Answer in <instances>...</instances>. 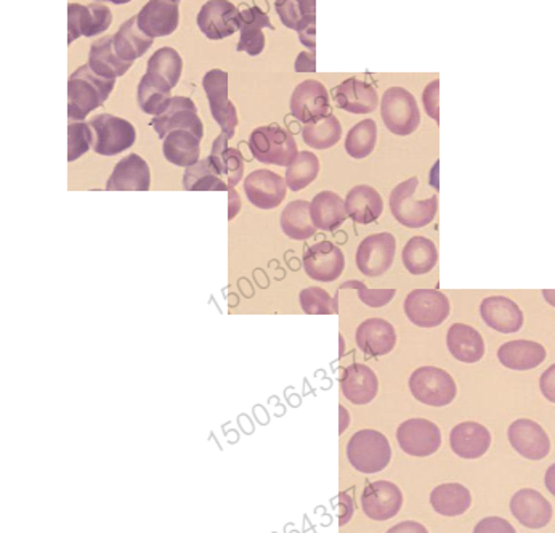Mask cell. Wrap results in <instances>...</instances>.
<instances>
[{
    "mask_svg": "<svg viewBox=\"0 0 555 533\" xmlns=\"http://www.w3.org/2000/svg\"><path fill=\"white\" fill-rule=\"evenodd\" d=\"M116 81L103 79L93 73L89 64L80 66L68 79V118L84 120L92 111L108 100Z\"/></svg>",
    "mask_w": 555,
    "mask_h": 533,
    "instance_id": "6da1fadb",
    "label": "cell"
},
{
    "mask_svg": "<svg viewBox=\"0 0 555 533\" xmlns=\"http://www.w3.org/2000/svg\"><path fill=\"white\" fill-rule=\"evenodd\" d=\"M419 179L411 177L398 184L390 193V211L397 221L406 228H422L430 223L438 211V196L417 201L414 195Z\"/></svg>",
    "mask_w": 555,
    "mask_h": 533,
    "instance_id": "7a4b0ae2",
    "label": "cell"
},
{
    "mask_svg": "<svg viewBox=\"0 0 555 533\" xmlns=\"http://www.w3.org/2000/svg\"><path fill=\"white\" fill-rule=\"evenodd\" d=\"M347 458L358 472L376 474L388 466L392 459V447L384 434L374 429H363L353 434L349 441Z\"/></svg>",
    "mask_w": 555,
    "mask_h": 533,
    "instance_id": "3957f363",
    "label": "cell"
},
{
    "mask_svg": "<svg viewBox=\"0 0 555 533\" xmlns=\"http://www.w3.org/2000/svg\"><path fill=\"white\" fill-rule=\"evenodd\" d=\"M249 150L257 161L288 167L297 156L294 137L276 124L257 127L249 137Z\"/></svg>",
    "mask_w": 555,
    "mask_h": 533,
    "instance_id": "277c9868",
    "label": "cell"
},
{
    "mask_svg": "<svg viewBox=\"0 0 555 533\" xmlns=\"http://www.w3.org/2000/svg\"><path fill=\"white\" fill-rule=\"evenodd\" d=\"M381 116L386 127L400 137L411 135L421 124V111L416 98L403 87H390L384 92Z\"/></svg>",
    "mask_w": 555,
    "mask_h": 533,
    "instance_id": "5b68a950",
    "label": "cell"
},
{
    "mask_svg": "<svg viewBox=\"0 0 555 533\" xmlns=\"http://www.w3.org/2000/svg\"><path fill=\"white\" fill-rule=\"evenodd\" d=\"M409 390L417 402L435 408L453 403L458 395L453 376L437 366L417 368L409 378Z\"/></svg>",
    "mask_w": 555,
    "mask_h": 533,
    "instance_id": "8992f818",
    "label": "cell"
},
{
    "mask_svg": "<svg viewBox=\"0 0 555 533\" xmlns=\"http://www.w3.org/2000/svg\"><path fill=\"white\" fill-rule=\"evenodd\" d=\"M93 130L92 148L100 156H116L132 148L136 140V132L132 123L113 114H97L89 120Z\"/></svg>",
    "mask_w": 555,
    "mask_h": 533,
    "instance_id": "52a82bcc",
    "label": "cell"
},
{
    "mask_svg": "<svg viewBox=\"0 0 555 533\" xmlns=\"http://www.w3.org/2000/svg\"><path fill=\"white\" fill-rule=\"evenodd\" d=\"M405 313L413 325L437 328L449 317V299L437 289H414L405 299Z\"/></svg>",
    "mask_w": 555,
    "mask_h": 533,
    "instance_id": "ba28073f",
    "label": "cell"
},
{
    "mask_svg": "<svg viewBox=\"0 0 555 533\" xmlns=\"http://www.w3.org/2000/svg\"><path fill=\"white\" fill-rule=\"evenodd\" d=\"M395 252H397V240L392 233L370 235L356 249V267L366 277L377 278L392 267Z\"/></svg>",
    "mask_w": 555,
    "mask_h": 533,
    "instance_id": "9c48e42d",
    "label": "cell"
},
{
    "mask_svg": "<svg viewBox=\"0 0 555 533\" xmlns=\"http://www.w3.org/2000/svg\"><path fill=\"white\" fill-rule=\"evenodd\" d=\"M202 87H204L213 119L217 120L223 134L232 139L236 125H238V113L228 98V74L222 69L207 71L202 79Z\"/></svg>",
    "mask_w": 555,
    "mask_h": 533,
    "instance_id": "30bf717a",
    "label": "cell"
},
{
    "mask_svg": "<svg viewBox=\"0 0 555 533\" xmlns=\"http://www.w3.org/2000/svg\"><path fill=\"white\" fill-rule=\"evenodd\" d=\"M290 113L304 125L318 123L332 114L326 87L315 79L300 82L290 97Z\"/></svg>",
    "mask_w": 555,
    "mask_h": 533,
    "instance_id": "8fae6325",
    "label": "cell"
},
{
    "mask_svg": "<svg viewBox=\"0 0 555 533\" xmlns=\"http://www.w3.org/2000/svg\"><path fill=\"white\" fill-rule=\"evenodd\" d=\"M197 27L211 41L233 36L241 27V10L228 0H209L197 13Z\"/></svg>",
    "mask_w": 555,
    "mask_h": 533,
    "instance_id": "7c38bea8",
    "label": "cell"
},
{
    "mask_svg": "<svg viewBox=\"0 0 555 533\" xmlns=\"http://www.w3.org/2000/svg\"><path fill=\"white\" fill-rule=\"evenodd\" d=\"M397 441L406 455L426 458L437 453L442 447V432L435 422L413 417L398 426Z\"/></svg>",
    "mask_w": 555,
    "mask_h": 533,
    "instance_id": "4fadbf2b",
    "label": "cell"
},
{
    "mask_svg": "<svg viewBox=\"0 0 555 533\" xmlns=\"http://www.w3.org/2000/svg\"><path fill=\"white\" fill-rule=\"evenodd\" d=\"M113 13L106 4L92 2L87 5H68V43H73L80 36H100L109 29Z\"/></svg>",
    "mask_w": 555,
    "mask_h": 533,
    "instance_id": "5bb4252c",
    "label": "cell"
},
{
    "mask_svg": "<svg viewBox=\"0 0 555 533\" xmlns=\"http://www.w3.org/2000/svg\"><path fill=\"white\" fill-rule=\"evenodd\" d=\"M151 125L159 139L162 140L174 130L191 132L197 139H202L204 135V127H202V120L197 116L196 104L186 97H174L166 111L161 116L153 118Z\"/></svg>",
    "mask_w": 555,
    "mask_h": 533,
    "instance_id": "9a60e30c",
    "label": "cell"
},
{
    "mask_svg": "<svg viewBox=\"0 0 555 533\" xmlns=\"http://www.w3.org/2000/svg\"><path fill=\"white\" fill-rule=\"evenodd\" d=\"M304 268L316 282H336L345 268V256L331 241H320L305 251Z\"/></svg>",
    "mask_w": 555,
    "mask_h": 533,
    "instance_id": "2e32d148",
    "label": "cell"
},
{
    "mask_svg": "<svg viewBox=\"0 0 555 533\" xmlns=\"http://www.w3.org/2000/svg\"><path fill=\"white\" fill-rule=\"evenodd\" d=\"M403 506V493L393 482L377 480L366 485L361 493V508L372 520L395 518Z\"/></svg>",
    "mask_w": 555,
    "mask_h": 533,
    "instance_id": "e0dca14e",
    "label": "cell"
},
{
    "mask_svg": "<svg viewBox=\"0 0 555 533\" xmlns=\"http://www.w3.org/2000/svg\"><path fill=\"white\" fill-rule=\"evenodd\" d=\"M286 180L268 169H258L244 179V191L251 205L258 209L278 207L286 198Z\"/></svg>",
    "mask_w": 555,
    "mask_h": 533,
    "instance_id": "ac0fdd59",
    "label": "cell"
},
{
    "mask_svg": "<svg viewBox=\"0 0 555 533\" xmlns=\"http://www.w3.org/2000/svg\"><path fill=\"white\" fill-rule=\"evenodd\" d=\"M507 437L515 452L526 459L540 461L551 453V438L536 421H514L509 426Z\"/></svg>",
    "mask_w": 555,
    "mask_h": 533,
    "instance_id": "d6986e66",
    "label": "cell"
},
{
    "mask_svg": "<svg viewBox=\"0 0 555 533\" xmlns=\"http://www.w3.org/2000/svg\"><path fill=\"white\" fill-rule=\"evenodd\" d=\"M510 513L526 529L538 530L552 519V504L535 488H521L510 498Z\"/></svg>",
    "mask_w": 555,
    "mask_h": 533,
    "instance_id": "ffe728a7",
    "label": "cell"
},
{
    "mask_svg": "<svg viewBox=\"0 0 555 533\" xmlns=\"http://www.w3.org/2000/svg\"><path fill=\"white\" fill-rule=\"evenodd\" d=\"M139 27L148 37L170 36L178 26V2L175 0H151L139 15Z\"/></svg>",
    "mask_w": 555,
    "mask_h": 533,
    "instance_id": "44dd1931",
    "label": "cell"
},
{
    "mask_svg": "<svg viewBox=\"0 0 555 533\" xmlns=\"http://www.w3.org/2000/svg\"><path fill=\"white\" fill-rule=\"evenodd\" d=\"M480 315L488 326L503 334L517 333L524 326V312L512 299L504 296H490L483 299Z\"/></svg>",
    "mask_w": 555,
    "mask_h": 533,
    "instance_id": "7402d4cb",
    "label": "cell"
},
{
    "mask_svg": "<svg viewBox=\"0 0 555 533\" xmlns=\"http://www.w3.org/2000/svg\"><path fill=\"white\" fill-rule=\"evenodd\" d=\"M358 349L370 357L390 354L397 345V331L392 323L382 318H367L356 328L355 334Z\"/></svg>",
    "mask_w": 555,
    "mask_h": 533,
    "instance_id": "603a6c76",
    "label": "cell"
},
{
    "mask_svg": "<svg viewBox=\"0 0 555 533\" xmlns=\"http://www.w3.org/2000/svg\"><path fill=\"white\" fill-rule=\"evenodd\" d=\"M150 186L151 174L148 162L135 153L120 159L106 182V190L109 191H146Z\"/></svg>",
    "mask_w": 555,
    "mask_h": 533,
    "instance_id": "cb8c5ba5",
    "label": "cell"
},
{
    "mask_svg": "<svg viewBox=\"0 0 555 533\" xmlns=\"http://www.w3.org/2000/svg\"><path fill=\"white\" fill-rule=\"evenodd\" d=\"M453 452L463 459L482 458L491 445V434L480 422L465 421L454 426L449 434Z\"/></svg>",
    "mask_w": 555,
    "mask_h": 533,
    "instance_id": "d4e9b609",
    "label": "cell"
},
{
    "mask_svg": "<svg viewBox=\"0 0 555 533\" xmlns=\"http://www.w3.org/2000/svg\"><path fill=\"white\" fill-rule=\"evenodd\" d=\"M334 102L344 111L351 114H367L376 111L379 97L374 87L365 81L350 78L332 90Z\"/></svg>",
    "mask_w": 555,
    "mask_h": 533,
    "instance_id": "484cf974",
    "label": "cell"
},
{
    "mask_svg": "<svg viewBox=\"0 0 555 533\" xmlns=\"http://www.w3.org/2000/svg\"><path fill=\"white\" fill-rule=\"evenodd\" d=\"M344 397L353 405H366L376 399L379 381L376 373L367 365L353 364L344 370L340 378Z\"/></svg>",
    "mask_w": 555,
    "mask_h": 533,
    "instance_id": "4316f807",
    "label": "cell"
},
{
    "mask_svg": "<svg viewBox=\"0 0 555 533\" xmlns=\"http://www.w3.org/2000/svg\"><path fill=\"white\" fill-rule=\"evenodd\" d=\"M546 349L535 340L517 339L503 344L498 350L501 365L514 371H528L540 366L546 360Z\"/></svg>",
    "mask_w": 555,
    "mask_h": 533,
    "instance_id": "83f0119b",
    "label": "cell"
},
{
    "mask_svg": "<svg viewBox=\"0 0 555 533\" xmlns=\"http://www.w3.org/2000/svg\"><path fill=\"white\" fill-rule=\"evenodd\" d=\"M93 73L100 76L103 79L116 81L120 76H124L132 68L134 63H127L118 57L114 50V37L103 36L97 39L90 46L89 63Z\"/></svg>",
    "mask_w": 555,
    "mask_h": 533,
    "instance_id": "f1b7e54d",
    "label": "cell"
},
{
    "mask_svg": "<svg viewBox=\"0 0 555 533\" xmlns=\"http://www.w3.org/2000/svg\"><path fill=\"white\" fill-rule=\"evenodd\" d=\"M447 345L449 354L463 364H477L485 355V342L482 334L465 323H454L448 329Z\"/></svg>",
    "mask_w": 555,
    "mask_h": 533,
    "instance_id": "f546056e",
    "label": "cell"
},
{
    "mask_svg": "<svg viewBox=\"0 0 555 533\" xmlns=\"http://www.w3.org/2000/svg\"><path fill=\"white\" fill-rule=\"evenodd\" d=\"M268 27V29H274L270 18L265 12H262L258 7H249L246 10H241V37L238 42L236 50L246 52L251 57H257L265 48V36H263L262 29Z\"/></svg>",
    "mask_w": 555,
    "mask_h": 533,
    "instance_id": "4dcf8cb0",
    "label": "cell"
},
{
    "mask_svg": "<svg viewBox=\"0 0 555 533\" xmlns=\"http://www.w3.org/2000/svg\"><path fill=\"white\" fill-rule=\"evenodd\" d=\"M345 207L351 221L356 223L376 222L384 212V201L379 191L370 185H356L345 198Z\"/></svg>",
    "mask_w": 555,
    "mask_h": 533,
    "instance_id": "1f68e13d",
    "label": "cell"
},
{
    "mask_svg": "<svg viewBox=\"0 0 555 533\" xmlns=\"http://www.w3.org/2000/svg\"><path fill=\"white\" fill-rule=\"evenodd\" d=\"M311 222L316 228L324 232H334L345 221L349 214L345 207V200H342L334 191H321L310 202Z\"/></svg>",
    "mask_w": 555,
    "mask_h": 533,
    "instance_id": "d6a6232c",
    "label": "cell"
},
{
    "mask_svg": "<svg viewBox=\"0 0 555 533\" xmlns=\"http://www.w3.org/2000/svg\"><path fill=\"white\" fill-rule=\"evenodd\" d=\"M228 140L230 137L222 132L213 141L209 158L216 164L220 177L227 182L228 190H232L241 182L244 175V158L239 150L228 146Z\"/></svg>",
    "mask_w": 555,
    "mask_h": 533,
    "instance_id": "836d02e7",
    "label": "cell"
},
{
    "mask_svg": "<svg viewBox=\"0 0 555 533\" xmlns=\"http://www.w3.org/2000/svg\"><path fill=\"white\" fill-rule=\"evenodd\" d=\"M172 87L169 82L155 74H145L136 89V100L143 113L151 116H161L172 102Z\"/></svg>",
    "mask_w": 555,
    "mask_h": 533,
    "instance_id": "e575fe53",
    "label": "cell"
},
{
    "mask_svg": "<svg viewBox=\"0 0 555 533\" xmlns=\"http://www.w3.org/2000/svg\"><path fill=\"white\" fill-rule=\"evenodd\" d=\"M201 139L186 130H174L162 141V153L167 161L178 167H191L199 162Z\"/></svg>",
    "mask_w": 555,
    "mask_h": 533,
    "instance_id": "d590c367",
    "label": "cell"
},
{
    "mask_svg": "<svg viewBox=\"0 0 555 533\" xmlns=\"http://www.w3.org/2000/svg\"><path fill=\"white\" fill-rule=\"evenodd\" d=\"M113 37L114 50H116L118 57L127 63H134L136 58L143 57L148 52V48L153 46V41H155L148 37L145 32H141L136 15L122 23Z\"/></svg>",
    "mask_w": 555,
    "mask_h": 533,
    "instance_id": "8d00e7d4",
    "label": "cell"
},
{
    "mask_svg": "<svg viewBox=\"0 0 555 533\" xmlns=\"http://www.w3.org/2000/svg\"><path fill=\"white\" fill-rule=\"evenodd\" d=\"M401 261L411 275H426L438 262L437 246L426 236H413L403 247Z\"/></svg>",
    "mask_w": 555,
    "mask_h": 533,
    "instance_id": "74e56055",
    "label": "cell"
},
{
    "mask_svg": "<svg viewBox=\"0 0 555 533\" xmlns=\"http://www.w3.org/2000/svg\"><path fill=\"white\" fill-rule=\"evenodd\" d=\"M430 504L438 514L447 518H456L469 511L472 494L461 483H443L432 490Z\"/></svg>",
    "mask_w": 555,
    "mask_h": 533,
    "instance_id": "f35d334b",
    "label": "cell"
},
{
    "mask_svg": "<svg viewBox=\"0 0 555 533\" xmlns=\"http://www.w3.org/2000/svg\"><path fill=\"white\" fill-rule=\"evenodd\" d=\"M281 230L290 240L304 241L311 238L316 232V227L311 222L310 202L304 200H295L289 202L281 212Z\"/></svg>",
    "mask_w": 555,
    "mask_h": 533,
    "instance_id": "ab89813d",
    "label": "cell"
},
{
    "mask_svg": "<svg viewBox=\"0 0 555 533\" xmlns=\"http://www.w3.org/2000/svg\"><path fill=\"white\" fill-rule=\"evenodd\" d=\"M320 174V159L311 151H299L293 162L286 167V185L290 191H300L309 186Z\"/></svg>",
    "mask_w": 555,
    "mask_h": 533,
    "instance_id": "60d3db41",
    "label": "cell"
},
{
    "mask_svg": "<svg viewBox=\"0 0 555 533\" xmlns=\"http://www.w3.org/2000/svg\"><path fill=\"white\" fill-rule=\"evenodd\" d=\"M274 8L283 25L293 31H304L316 23V2L313 0H278Z\"/></svg>",
    "mask_w": 555,
    "mask_h": 533,
    "instance_id": "b9f144b4",
    "label": "cell"
},
{
    "mask_svg": "<svg viewBox=\"0 0 555 533\" xmlns=\"http://www.w3.org/2000/svg\"><path fill=\"white\" fill-rule=\"evenodd\" d=\"M302 137H304L305 144L315 148V150H328L340 140L342 125L334 114H329L328 118L318 120V123L305 124L302 129Z\"/></svg>",
    "mask_w": 555,
    "mask_h": 533,
    "instance_id": "7bdbcfd3",
    "label": "cell"
},
{
    "mask_svg": "<svg viewBox=\"0 0 555 533\" xmlns=\"http://www.w3.org/2000/svg\"><path fill=\"white\" fill-rule=\"evenodd\" d=\"M181 71H183V60L180 53L172 47H162L153 53V57L148 60V74H155L162 78L169 85L174 87L178 84Z\"/></svg>",
    "mask_w": 555,
    "mask_h": 533,
    "instance_id": "ee69618b",
    "label": "cell"
},
{
    "mask_svg": "<svg viewBox=\"0 0 555 533\" xmlns=\"http://www.w3.org/2000/svg\"><path fill=\"white\" fill-rule=\"evenodd\" d=\"M377 144L376 120L365 119L349 130L345 139V151L355 159H365L374 151Z\"/></svg>",
    "mask_w": 555,
    "mask_h": 533,
    "instance_id": "f6af8a7d",
    "label": "cell"
},
{
    "mask_svg": "<svg viewBox=\"0 0 555 533\" xmlns=\"http://www.w3.org/2000/svg\"><path fill=\"white\" fill-rule=\"evenodd\" d=\"M299 300L307 315H334L339 312L337 296L332 299L326 291L318 286L302 289Z\"/></svg>",
    "mask_w": 555,
    "mask_h": 533,
    "instance_id": "bcb514c9",
    "label": "cell"
},
{
    "mask_svg": "<svg viewBox=\"0 0 555 533\" xmlns=\"http://www.w3.org/2000/svg\"><path fill=\"white\" fill-rule=\"evenodd\" d=\"M93 130L84 120H69L68 124V161L84 156L92 148Z\"/></svg>",
    "mask_w": 555,
    "mask_h": 533,
    "instance_id": "7dc6e473",
    "label": "cell"
},
{
    "mask_svg": "<svg viewBox=\"0 0 555 533\" xmlns=\"http://www.w3.org/2000/svg\"><path fill=\"white\" fill-rule=\"evenodd\" d=\"M353 288L358 293V298L366 304L367 307H372V309H379V307L387 305L390 300L395 298L397 291L395 289H371L367 288L365 283L356 282V279H350V282H345L340 284V289H347Z\"/></svg>",
    "mask_w": 555,
    "mask_h": 533,
    "instance_id": "c3c4849f",
    "label": "cell"
},
{
    "mask_svg": "<svg viewBox=\"0 0 555 533\" xmlns=\"http://www.w3.org/2000/svg\"><path fill=\"white\" fill-rule=\"evenodd\" d=\"M206 175H218L220 177L216 164L211 161V158L209 156L206 159H201L199 162L195 164V166L186 167L183 174V188L191 191V188H193V185L197 182V180L206 177Z\"/></svg>",
    "mask_w": 555,
    "mask_h": 533,
    "instance_id": "681fc988",
    "label": "cell"
},
{
    "mask_svg": "<svg viewBox=\"0 0 555 533\" xmlns=\"http://www.w3.org/2000/svg\"><path fill=\"white\" fill-rule=\"evenodd\" d=\"M438 98H440V81L435 79L432 81L430 84H427L422 93V102H424L426 113L430 116L433 120H440V108H438Z\"/></svg>",
    "mask_w": 555,
    "mask_h": 533,
    "instance_id": "f907efd6",
    "label": "cell"
},
{
    "mask_svg": "<svg viewBox=\"0 0 555 533\" xmlns=\"http://www.w3.org/2000/svg\"><path fill=\"white\" fill-rule=\"evenodd\" d=\"M339 525L344 527L347 525L349 522L351 520L355 514V503H353V498L350 497L347 492H340L339 493Z\"/></svg>",
    "mask_w": 555,
    "mask_h": 533,
    "instance_id": "816d5d0a",
    "label": "cell"
},
{
    "mask_svg": "<svg viewBox=\"0 0 555 533\" xmlns=\"http://www.w3.org/2000/svg\"><path fill=\"white\" fill-rule=\"evenodd\" d=\"M475 532H509L514 533L515 529L503 518H486L478 522Z\"/></svg>",
    "mask_w": 555,
    "mask_h": 533,
    "instance_id": "f5cc1de1",
    "label": "cell"
},
{
    "mask_svg": "<svg viewBox=\"0 0 555 533\" xmlns=\"http://www.w3.org/2000/svg\"><path fill=\"white\" fill-rule=\"evenodd\" d=\"M540 387L544 397L549 402L555 403V365H551L542 373L540 379Z\"/></svg>",
    "mask_w": 555,
    "mask_h": 533,
    "instance_id": "db71d44e",
    "label": "cell"
},
{
    "mask_svg": "<svg viewBox=\"0 0 555 533\" xmlns=\"http://www.w3.org/2000/svg\"><path fill=\"white\" fill-rule=\"evenodd\" d=\"M294 69L297 73H315L316 71V55L315 52H302L295 60Z\"/></svg>",
    "mask_w": 555,
    "mask_h": 533,
    "instance_id": "11a10c76",
    "label": "cell"
},
{
    "mask_svg": "<svg viewBox=\"0 0 555 533\" xmlns=\"http://www.w3.org/2000/svg\"><path fill=\"white\" fill-rule=\"evenodd\" d=\"M297 34H299V41L304 43L307 48H309V52H315L316 50V42H315L316 23H313L309 27H305L304 31L297 32Z\"/></svg>",
    "mask_w": 555,
    "mask_h": 533,
    "instance_id": "9f6ffc18",
    "label": "cell"
},
{
    "mask_svg": "<svg viewBox=\"0 0 555 533\" xmlns=\"http://www.w3.org/2000/svg\"><path fill=\"white\" fill-rule=\"evenodd\" d=\"M228 200H230V207H228V219L233 221V219L238 216L239 209H241V198L238 195V191L234 188L228 190Z\"/></svg>",
    "mask_w": 555,
    "mask_h": 533,
    "instance_id": "6f0895ef",
    "label": "cell"
},
{
    "mask_svg": "<svg viewBox=\"0 0 555 533\" xmlns=\"http://www.w3.org/2000/svg\"><path fill=\"white\" fill-rule=\"evenodd\" d=\"M388 532H427L424 525L417 524V522H400L398 525H395Z\"/></svg>",
    "mask_w": 555,
    "mask_h": 533,
    "instance_id": "680465c9",
    "label": "cell"
},
{
    "mask_svg": "<svg viewBox=\"0 0 555 533\" xmlns=\"http://www.w3.org/2000/svg\"><path fill=\"white\" fill-rule=\"evenodd\" d=\"M544 483H546L547 490L555 497V463L546 471V476H544Z\"/></svg>",
    "mask_w": 555,
    "mask_h": 533,
    "instance_id": "91938a15",
    "label": "cell"
},
{
    "mask_svg": "<svg viewBox=\"0 0 555 533\" xmlns=\"http://www.w3.org/2000/svg\"><path fill=\"white\" fill-rule=\"evenodd\" d=\"M339 416H340V422H339V434H344L345 429H347L349 424H350V415L345 406L340 405L339 406Z\"/></svg>",
    "mask_w": 555,
    "mask_h": 533,
    "instance_id": "94428289",
    "label": "cell"
},
{
    "mask_svg": "<svg viewBox=\"0 0 555 533\" xmlns=\"http://www.w3.org/2000/svg\"><path fill=\"white\" fill-rule=\"evenodd\" d=\"M542 296H544V299L549 302V304L555 307V289H544Z\"/></svg>",
    "mask_w": 555,
    "mask_h": 533,
    "instance_id": "6125c7cd",
    "label": "cell"
},
{
    "mask_svg": "<svg viewBox=\"0 0 555 533\" xmlns=\"http://www.w3.org/2000/svg\"><path fill=\"white\" fill-rule=\"evenodd\" d=\"M344 354V338L340 336V355Z\"/></svg>",
    "mask_w": 555,
    "mask_h": 533,
    "instance_id": "be15d7a7",
    "label": "cell"
}]
</instances>
